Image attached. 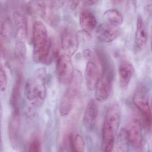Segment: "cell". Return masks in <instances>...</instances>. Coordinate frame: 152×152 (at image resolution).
I'll return each mask as SVG.
<instances>
[{
    "mask_svg": "<svg viewBox=\"0 0 152 152\" xmlns=\"http://www.w3.org/2000/svg\"><path fill=\"white\" fill-rule=\"evenodd\" d=\"M96 20L93 12L88 10H84L80 16V24L82 31L90 34L96 27Z\"/></svg>",
    "mask_w": 152,
    "mask_h": 152,
    "instance_id": "ac0fdd59",
    "label": "cell"
},
{
    "mask_svg": "<svg viewBox=\"0 0 152 152\" xmlns=\"http://www.w3.org/2000/svg\"><path fill=\"white\" fill-rule=\"evenodd\" d=\"M96 61H88L86 66L85 79L87 88L89 91L95 90L100 78L101 72Z\"/></svg>",
    "mask_w": 152,
    "mask_h": 152,
    "instance_id": "5bb4252c",
    "label": "cell"
},
{
    "mask_svg": "<svg viewBox=\"0 0 152 152\" xmlns=\"http://www.w3.org/2000/svg\"><path fill=\"white\" fill-rule=\"evenodd\" d=\"M28 152H41V144L37 138H34L30 142Z\"/></svg>",
    "mask_w": 152,
    "mask_h": 152,
    "instance_id": "484cf974",
    "label": "cell"
},
{
    "mask_svg": "<svg viewBox=\"0 0 152 152\" xmlns=\"http://www.w3.org/2000/svg\"><path fill=\"white\" fill-rule=\"evenodd\" d=\"M26 47L25 42L16 41L14 48L15 58L20 65H23L26 58Z\"/></svg>",
    "mask_w": 152,
    "mask_h": 152,
    "instance_id": "603a6c76",
    "label": "cell"
},
{
    "mask_svg": "<svg viewBox=\"0 0 152 152\" xmlns=\"http://www.w3.org/2000/svg\"><path fill=\"white\" fill-rule=\"evenodd\" d=\"M96 55L102 67V72L96 88L95 97L96 101L104 102L111 93L115 72L112 61L106 53L98 50Z\"/></svg>",
    "mask_w": 152,
    "mask_h": 152,
    "instance_id": "3957f363",
    "label": "cell"
},
{
    "mask_svg": "<svg viewBox=\"0 0 152 152\" xmlns=\"http://www.w3.org/2000/svg\"><path fill=\"white\" fill-rule=\"evenodd\" d=\"M8 77L6 71L0 61V92H4L8 86Z\"/></svg>",
    "mask_w": 152,
    "mask_h": 152,
    "instance_id": "d4e9b609",
    "label": "cell"
},
{
    "mask_svg": "<svg viewBox=\"0 0 152 152\" xmlns=\"http://www.w3.org/2000/svg\"><path fill=\"white\" fill-rule=\"evenodd\" d=\"M22 76L20 75L17 76L12 87L10 98V104L11 110L20 109L21 87L22 84Z\"/></svg>",
    "mask_w": 152,
    "mask_h": 152,
    "instance_id": "d6986e66",
    "label": "cell"
},
{
    "mask_svg": "<svg viewBox=\"0 0 152 152\" xmlns=\"http://www.w3.org/2000/svg\"><path fill=\"white\" fill-rule=\"evenodd\" d=\"M98 0H84L85 4L88 6L94 5L97 2Z\"/></svg>",
    "mask_w": 152,
    "mask_h": 152,
    "instance_id": "d6a6232c",
    "label": "cell"
},
{
    "mask_svg": "<svg viewBox=\"0 0 152 152\" xmlns=\"http://www.w3.org/2000/svg\"><path fill=\"white\" fill-rule=\"evenodd\" d=\"M120 33V28L118 26L104 22L97 28L96 35L99 42L108 43L115 40Z\"/></svg>",
    "mask_w": 152,
    "mask_h": 152,
    "instance_id": "8fae6325",
    "label": "cell"
},
{
    "mask_svg": "<svg viewBox=\"0 0 152 152\" xmlns=\"http://www.w3.org/2000/svg\"><path fill=\"white\" fill-rule=\"evenodd\" d=\"M81 0H71V8L72 10H75L78 6Z\"/></svg>",
    "mask_w": 152,
    "mask_h": 152,
    "instance_id": "1f68e13d",
    "label": "cell"
},
{
    "mask_svg": "<svg viewBox=\"0 0 152 152\" xmlns=\"http://www.w3.org/2000/svg\"><path fill=\"white\" fill-rule=\"evenodd\" d=\"M98 113V105L96 101L94 99H90L87 104L83 116V124L86 128L90 130L94 129Z\"/></svg>",
    "mask_w": 152,
    "mask_h": 152,
    "instance_id": "9a60e30c",
    "label": "cell"
},
{
    "mask_svg": "<svg viewBox=\"0 0 152 152\" xmlns=\"http://www.w3.org/2000/svg\"><path fill=\"white\" fill-rule=\"evenodd\" d=\"M6 52L5 48L4 47L3 45L0 42V58L3 60H5L6 59Z\"/></svg>",
    "mask_w": 152,
    "mask_h": 152,
    "instance_id": "83f0119b",
    "label": "cell"
},
{
    "mask_svg": "<svg viewBox=\"0 0 152 152\" xmlns=\"http://www.w3.org/2000/svg\"><path fill=\"white\" fill-rule=\"evenodd\" d=\"M133 102L142 117L144 123L147 128L152 124V114L149 104V91L146 86L139 85L135 91Z\"/></svg>",
    "mask_w": 152,
    "mask_h": 152,
    "instance_id": "8992f818",
    "label": "cell"
},
{
    "mask_svg": "<svg viewBox=\"0 0 152 152\" xmlns=\"http://www.w3.org/2000/svg\"><path fill=\"white\" fill-rule=\"evenodd\" d=\"M144 7L146 10L152 9V0H143Z\"/></svg>",
    "mask_w": 152,
    "mask_h": 152,
    "instance_id": "f1b7e54d",
    "label": "cell"
},
{
    "mask_svg": "<svg viewBox=\"0 0 152 152\" xmlns=\"http://www.w3.org/2000/svg\"><path fill=\"white\" fill-rule=\"evenodd\" d=\"M68 142V148L69 152H84V142L80 134H77L75 139L69 137Z\"/></svg>",
    "mask_w": 152,
    "mask_h": 152,
    "instance_id": "cb8c5ba5",
    "label": "cell"
},
{
    "mask_svg": "<svg viewBox=\"0 0 152 152\" xmlns=\"http://www.w3.org/2000/svg\"><path fill=\"white\" fill-rule=\"evenodd\" d=\"M129 144L127 129H121L116 141V152H128Z\"/></svg>",
    "mask_w": 152,
    "mask_h": 152,
    "instance_id": "ffe728a7",
    "label": "cell"
},
{
    "mask_svg": "<svg viewBox=\"0 0 152 152\" xmlns=\"http://www.w3.org/2000/svg\"><path fill=\"white\" fill-rule=\"evenodd\" d=\"M127 3L129 10L133 12H135L137 9V0H127Z\"/></svg>",
    "mask_w": 152,
    "mask_h": 152,
    "instance_id": "4316f807",
    "label": "cell"
},
{
    "mask_svg": "<svg viewBox=\"0 0 152 152\" xmlns=\"http://www.w3.org/2000/svg\"><path fill=\"white\" fill-rule=\"evenodd\" d=\"M61 37V47L64 52L71 57L74 55L78 48L77 34L72 28L67 27L62 31Z\"/></svg>",
    "mask_w": 152,
    "mask_h": 152,
    "instance_id": "9c48e42d",
    "label": "cell"
},
{
    "mask_svg": "<svg viewBox=\"0 0 152 152\" xmlns=\"http://www.w3.org/2000/svg\"><path fill=\"white\" fill-rule=\"evenodd\" d=\"M118 72L120 86L121 89L126 90L134 73V69L130 62L122 61L119 66Z\"/></svg>",
    "mask_w": 152,
    "mask_h": 152,
    "instance_id": "2e32d148",
    "label": "cell"
},
{
    "mask_svg": "<svg viewBox=\"0 0 152 152\" xmlns=\"http://www.w3.org/2000/svg\"><path fill=\"white\" fill-rule=\"evenodd\" d=\"M56 72L58 79L61 84H70L74 77V71L71 56L67 54L61 55L57 59Z\"/></svg>",
    "mask_w": 152,
    "mask_h": 152,
    "instance_id": "52a82bcc",
    "label": "cell"
},
{
    "mask_svg": "<svg viewBox=\"0 0 152 152\" xmlns=\"http://www.w3.org/2000/svg\"><path fill=\"white\" fill-rule=\"evenodd\" d=\"M47 72L43 67L36 70L27 80L24 91V113L28 118L34 116L44 103L47 94Z\"/></svg>",
    "mask_w": 152,
    "mask_h": 152,
    "instance_id": "6da1fadb",
    "label": "cell"
},
{
    "mask_svg": "<svg viewBox=\"0 0 152 152\" xmlns=\"http://www.w3.org/2000/svg\"><path fill=\"white\" fill-rule=\"evenodd\" d=\"M127 131L129 142L134 150L137 152H142L144 142L143 140L142 126L140 121L136 119L132 121Z\"/></svg>",
    "mask_w": 152,
    "mask_h": 152,
    "instance_id": "7c38bea8",
    "label": "cell"
},
{
    "mask_svg": "<svg viewBox=\"0 0 152 152\" xmlns=\"http://www.w3.org/2000/svg\"><path fill=\"white\" fill-rule=\"evenodd\" d=\"M148 41V33L145 24L142 17L138 16L137 21L135 36V47L137 51L142 50L145 48Z\"/></svg>",
    "mask_w": 152,
    "mask_h": 152,
    "instance_id": "e0dca14e",
    "label": "cell"
},
{
    "mask_svg": "<svg viewBox=\"0 0 152 152\" xmlns=\"http://www.w3.org/2000/svg\"><path fill=\"white\" fill-rule=\"evenodd\" d=\"M20 126V110H11L8 123V133L10 144L13 150H18L19 146Z\"/></svg>",
    "mask_w": 152,
    "mask_h": 152,
    "instance_id": "ba28073f",
    "label": "cell"
},
{
    "mask_svg": "<svg viewBox=\"0 0 152 152\" xmlns=\"http://www.w3.org/2000/svg\"><path fill=\"white\" fill-rule=\"evenodd\" d=\"M28 7L34 14L42 18H46L47 9L44 0H29Z\"/></svg>",
    "mask_w": 152,
    "mask_h": 152,
    "instance_id": "44dd1931",
    "label": "cell"
},
{
    "mask_svg": "<svg viewBox=\"0 0 152 152\" xmlns=\"http://www.w3.org/2000/svg\"><path fill=\"white\" fill-rule=\"evenodd\" d=\"M12 18L15 29L16 41L24 42L27 37L28 33L26 17L20 10H16L13 12Z\"/></svg>",
    "mask_w": 152,
    "mask_h": 152,
    "instance_id": "4fadbf2b",
    "label": "cell"
},
{
    "mask_svg": "<svg viewBox=\"0 0 152 152\" xmlns=\"http://www.w3.org/2000/svg\"><path fill=\"white\" fill-rule=\"evenodd\" d=\"M121 118L119 104L116 102L112 103L106 110L103 126V145L115 142V137L118 130Z\"/></svg>",
    "mask_w": 152,
    "mask_h": 152,
    "instance_id": "277c9868",
    "label": "cell"
},
{
    "mask_svg": "<svg viewBox=\"0 0 152 152\" xmlns=\"http://www.w3.org/2000/svg\"><path fill=\"white\" fill-rule=\"evenodd\" d=\"M105 22L119 26L123 22V17L121 13L118 10L110 9L105 12L103 15Z\"/></svg>",
    "mask_w": 152,
    "mask_h": 152,
    "instance_id": "7402d4cb",
    "label": "cell"
},
{
    "mask_svg": "<svg viewBox=\"0 0 152 152\" xmlns=\"http://www.w3.org/2000/svg\"><path fill=\"white\" fill-rule=\"evenodd\" d=\"M82 79L81 73L79 71L75 72L73 79L61 101L60 113L61 116H67L72 111L78 96Z\"/></svg>",
    "mask_w": 152,
    "mask_h": 152,
    "instance_id": "5b68a950",
    "label": "cell"
},
{
    "mask_svg": "<svg viewBox=\"0 0 152 152\" xmlns=\"http://www.w3.org/2000/svg\"><path fill=\"white\" fill-rule=\"evenodd\" d=\"M32 42L34 61L45 64L50 63L53 55L52 42L48 37L46 27L41 21H36L34 23Z\"/></svg>",
    "mask_w": 152,
    "mask_h": 152,
    "instance_id": "7a4b0ae2",
    "label": "cell"
},
{
    "mask_svg": "<svg viewBox=\"0 0 152 152\" xmlns=\"http://www.w3.org/2000/svg\"><path fill=\"white\" fill-rule=\"evenodd\" d=\"M14 25L6 6L0 4V38L5 42L11 41L13 34Z\"/></svg>",
    "mask_w": 152,
    "mask_h": 152,
    "instance_id": "30bf717a",
    "label": "cell"
},
{
    "mask_svg": "<svg viewBox=\"0 0 152 152\" xmlns=\"http://www.w3.org/2000/svg\"><path fill=\"white\" fill-rule=\"evenodd\" d=\"M1 106H0V152H2V140L1 134Z\"/></svg>",
    "mask_w": 152,
    "mask_h": 152,
    "instance_id": "f546056e",
    "label": "cell"
},
{
    "mask_svg": "<svg viewBox=\"0 0 152 152\" xmlns=\"http://www.w3.org/2000/svg\"><path fill=\"white\" fill-rule=\"evenodd\" d=\"M53 4L58 8L62 7L66 0H52Z\"/></svg>",
    "mask_w": 152,
    "mask_h": 152,
    "instance_id": "4dcf8cb0",
    "label": "cell"
}]
</instances>
